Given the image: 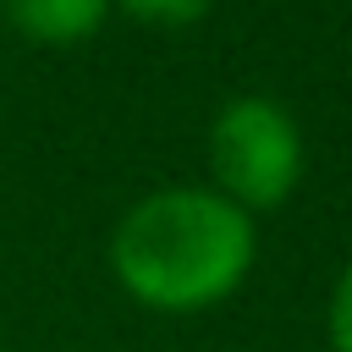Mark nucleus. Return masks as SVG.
Segmentation results:
<instances>
[{
  "instance_id": "1",
  "label": "nucleus",
  "mask_w": 352,
  "mask_h": 352,
  "mask_svg": "<svg viewBox=\"0 0 352 352\" xmlns=\"http://www.w3.org/2000/svg\"><path fill=\"white\" fill-rule=\"evenodd\" d=\"M104 258L138 308L187 319L248 286L258 264V220L220 198L209 182H170L121 209Z\"/></svg>"
},
{
  "instance_id": "2",
  "label": "nucleus",
  "mask_w": 352,
  "mask_h": 352,
  "mask_svg": "<svg viewBox=\"0 0 352 352\" xmlns=\"http://www.w3.org/2000/svg\"><path fill=\"white\" fill-rule=\"evenodd\" d=\"M204 165L209 187L248 209L253 220L264 209H280L308 170V138L297 116L270 94H231L204 132Z\"/></svg>"
},
{
  "instance_id": "3",
  "label": "nucleus",
  "mask_w": 352,
  "mask_h": 352,
  "mask_svg": "<svg viewBox=\"0 0 352 352\" xmlns=\"http://www.w3.org/2000/svg\"><path fill=\"white\" fill-rule=\"evenodd\" d=\"M0 22L38 50H72L110 22V0H0Z\"/></svg>"
},
{
  "instance_id": "4",
  "label": "nucleus",
  "mask_w": 352,
  "mask_h": 352,
  "mask_svg": "<svg viewBox=\"0 0 352 352\" xmlns=\"http://www.w3.org/2000/svg\"><path fill=\"white\" fill-rule=\"evenodd\" d=\"M214 6L220 0H110V11L148 22V28H187V22H204Z\"/></svg>"
},
{
  "instance_id": "5",
  "label": "nucleus",
  "mask_w": 352,
  "mask_h": 352,
  "mask_svg": "<svg viewBox=\"0 0 352 352\" xmlns=\"http://www.w3.org/2000/svg\"><path fill=\"white\" fill-rule=\"evenodd\" d=\"M324 341L330 352H352V258L341 264V275L330 280V302H324Z\"/></svg>"
}]
</instances>
